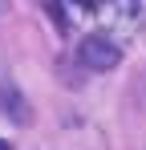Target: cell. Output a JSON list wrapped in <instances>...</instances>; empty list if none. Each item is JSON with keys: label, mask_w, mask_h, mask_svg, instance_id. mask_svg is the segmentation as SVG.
<instances>
[{"label": "cell", "mask_w": 146, "mask_h": 150, "mask_svg": "<svg viewBox=\"0 0 146 150\" xmlns=\"http://www.w3.org/2000/svg\"><path fill=\"white\" fill-rule=\"evenodd\" d=\"M0 150H12V146H8V142H0Z\"/></svg>", "instance_id": "2"}, {"label": "cell", "mask_w": 146, "mask_h": 150, "mask_svg": "<svg viewBox=\"0 0 146 150\" xmlns=\"http://www.w3.org/2000/svg\"><path fill=\"white\" fill-rule=\"evenodd\" d=\"M77 57H81V65H89V69H97V73H106V69H114V65L122 61V49L106 37V33H89V37H81Z\"/></svg>", "instance_id": "1"}, {"label": "cell", "mask_w": 146, "mask_h": 150, "mask_svg": "<svg viewBox=\"0 0 146 150\" xmlns=\"http://www.w3.org/2000/svg\"><path fill=\"white\" fill-rule=\"evenodd\" d=\"M0 12H4V4H0Z\"/></svg>", "instance_id": "3"}]
</instances>
